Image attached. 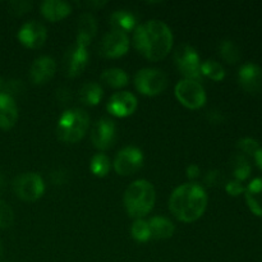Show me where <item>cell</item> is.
<instances>
[{
    "mask_svg": "<svg viewBox=\"0 0 262 262\" xmlns=\"http://www.w3.org/2000/svg\"><path fill=\"white\" fill-rule=\"evenodd\" d=\"M133 43L138 53L151 61L165 58L173 46V33L168 25L158 19L147 20L137 26L133 33Z\"/></svg>",
    "mask_w": 262,
    "mask_h": 262,
    "instance_id": "1",
    "label": "cell"
},
{
    "mask_svg": "<svg viewBox=\"0 0 262 262\" xmlns=\"http://www.w3.org/2000/svg\"><path fill=\"white\" fill-rule=\"evenodd\" d=\"M207 207V194L202 186L186 183L176 188L169 199V210L178 220L193 223L204 215Z\"/></svg>",
    "mask_w": 262,
    "mask_h": 262,
    "instance_id": "2",
    "label": "cell"
},
{
    "mask_svg": "<svg viewBox=\"0 0 262 262\" xmlns=\"http://www.w3.org/2000/svg\"><path fill=\"white\" fill-rule=\"evenodd\" d=\"M155 200V188L146 179L135 181L124 192V207L128 215L135 219L146 216L152 210Z\"/></svg>",
    "mask_w": 262,
    "mask_h": 262,
    "instance_id": "3",
    "label": "cell"
},
{
    "mask_svg": "<svg viewBox=\"0 0 262 262\" xmlns=\"http://www.w3.org/2000/svg\"><path fill=\"white\" fill-rule=\"evenodd\" d=\"M90 127V115L86 110L72 107L60 115L56 125L59 140L66 143H76L81 141Z\"/></svg>",
    "mask_w": 262,
    "mask_h": 262,
    "instance_id": "4",
    "label": "cell"
},
{
    "mask_svg": "<svg viewBox=\"0 0 262 262\" xmlns=\"http://www.w3.org/2000/svg\"><path fill=\"white\" fill-rule=\"evenodd\" d=\"M174 61L178 71L186 77V79L199 82L201 79V58L193 46L182 43L174 51Z\"/></svg>",
    "mask_w": 262,
    "mask_h": 262,
    "instance_id": "5",
    "label": "cell"
},
{
    "mask_svg": "<svg viewBox=\"0 0 262 262\" xmlns=\"http://www.w3.org/2000/svg\"><path fill=\"white\" fill-rule=\"evenodd\" d=\"M136 89L145 96H156L168 86L165 72L158 68H143L135 76Z\"/></svg>",
    "mask_w": 262,
    "mask_h": 262,
    "instance_id": "6",
    "label": "cell"
},
{
    "mask_svg": "<svg viewBox=\"0 0 262 262\" xmlns=\"http://www.w3.org/2000/svg\"><path fill=\"white\" fill-rule=\"evenodd\" d=\"M13 189L20 200L26 202L37 201L45 192V183L37 173H23L13 181Z\"/></svg>",
    "mask_w": 262,
    "mask_h": 262,
    "instance_id": "7",
    "label": "cell"
},
{
    "mask_svg": "<svg viewBox=\"0 0 262 262\" xmlns=\"http://www.w3.org/2000/svg\"><path fill=\"white\" fill-rule=\"evenodd\" d=\"M176 97L183 106L188 109H200L206 102V92L200 82L192 79H182L177 83Z\"/></svg>",
    "mask_w": 262,
    "mask_h": 262,
    "instance_id": "8",
    "label": "cell"
},
{
    "mask_svg": "<svg viewBox=\"0 0 262 262\" xmlns=\"http://www.w3.org/2000/svg\"><path fill=\"white\" fill-rule=\"evenodd\" d=\"M143 152L136 146H127L117 154L114 160V169L119 176H132L143 165Z\"/></svg>",
    "mask_w": 262,
    "mask_h": 262,
    "instance_id": "9",
    "label": "cell"
},
{
    "mask_svg": "<svg viewBox=\"0 0 262 262\" xmlns=\"http://www.w3.org/2000/svg\"><path fill=\"white\" fill-rule=\"evenodd\" d=\"M117 140V125L110 118H100L91 130V141L99 150L105 151L113 147Z\"/></svg>",
    "mask_w": 262,
    "mask_h": 262,
    "instance_id": "10",
    "label": "cell"
},
{
    "mask_svg": "<svg viewBox=\"0 0 262 262\" xmlns=\"http://www.w3.org/2000/svg\"><path fill=\"white\" fill-rule=\"evenodd\" d=\"M89 51L87 48L78 45V43H73L67 49L66 54H64L63 66L64 72L71 78H76V77L81 76L82 72L86 69L87 64H89Z\"/></svg>",
    "mask_w": 262,
    "mask_h": 262,
    "instance_id": "11",
    "label": "cell"
},
{
    "mask_svg": "<svg viewBox=\"0 0 262 262\" xmlns=\"http://www.w3.org/2000/svg\"><path fill=\"white\" fill-rule=\"evenodd\" d=\"M129 49V37L120 31H110L102 37L100 43V54L105 58L117 59L125 55Z\"/></svg>",
    "mask_w": 262,
    "mask_h": 262,
    "instance_id": "12",
    "label": "cell"
},
{
    "mask_svg": "<svg viewBox=\"0 0 262 262\" xmlns=\"http://www.w3.org/2000/svg\"><path fill=\"white\" fill-rule=\"evenodd\" d=\"M18 40L28 49H38L45 43L48 31L42 23L37 20H30L19 28L17 35Z\"/></svg>",
    "mask_w": 262,
    "mask_h": 262,
    "instance_id": "13",
    "label": "cell"
},
{
    "mask_svg": "<svg viewBox=\"0 0 262 262\" xmlns=\"http://www.w3.org/2000/svg\"><path fill=\"white\" fill-rule=\"evenodd\" d=\"M137 97L128 91L115 92L106 105L107 112L118 118H127L137 109Z\"/></svg>",
    "mask_w": 262,
    "mask_h": 262,
    "instance_id": "14",
    "label": "cell"
},
{
    "mask_svg": "<svg viewBox=\"0 0 262 262\" xmlns=\"http://www.w3.org/2000/svg\"><path fill=\"white\" fill-rule=\"evenodd\" d=\"M238 82L245 91L260 94L262 91V68L252 61L245 63L238 71Z\"/></svg>",
    "mask_w": 262,
    "mask_h": 262,
    "instance_id": "15",
    "label": "cell"
},
{
    "mask_svg": "<svg viewBox=\"0 0 262 262\" xmlns=\"http://www.w3.org/2000/svg\"><path fill=\"white\" fill-rule=\"evenodd\" d=\"M56 72V63L51 56H40L33 61L30 69L31 81L35 84H43L50 81Z\"/></svg>",
    "mask_w": 262,
    "mask_h": 262,
    "instance_id": "16",
    "label": "cell"
},
{
    "mask_svg": "<svg viewBox=\"0 0 262 262\" xmlns=\"http://www.w3.org/2000/svg\"><path fill=\"white\" fill-rule=\"evenodd\" d=\"M97 32V22L91 13H83L79 15L77 25L76 43L87 48L92 42Z\"/></svg>",
    "mask_w": 262,
    "mask_h": 262,
    "instance_id": "17",
    "label": "cell"
},
{
    "mask_svg": "<svg viewBox=\"0 0 262 262\" xmlns=\"http://www.w3.org/2000/svg\"><path fill=\"white\" fill-rule=\"evenodd\" d=\"M18 119V107L13 96L0 94V128L10 129Z\"/></svg>",
    "mask_w": 262,
    "mask_h": 262,
    "instance_id": "18",
    "label": "cell"
},
{
    "mask_svg": "<svg viewBox=\"0 0 262 262\" xmlns=\"http://www.w3.org/2000/svg\"><path fill=\"white\" fill-rule=\"evenodd\" d=\"M109 23L113 30L120 32H130L137 28V17L129 9H118L112 13L109 18Z\"/></svg>",
    "mask_w": 262,
    "mask_h": 262,
    "instance_id": "19",
    "label": "cell"
},
{
    "mask_svg": "<svg viewBox=\"0 0 262 262\" xmlns=\"http://www.w3.org/2000/svg\"><path fill=\"white\" fill-rule=\"evenodd\" d=\"M40 8L43 17L51 22H58V20L64 19L72 12L71 4L63 2V0H45Z\"/></svg>",
    "mask_w": 262,
    "mask_h": 262,
    "instance_id": "20",
    "label": "cell"
},
{
    "mask_svg": "<svg viewBox=\"0 0 262 262\" xmlns=\"http://www.w3.org/2000/svg\"><path fill=\"white\" fill-rule=\"evenodd\" d=\"M245 196L251 211L257 216H262V177L250 182L245 189Z\"/></svg>",
    "mask_w": 262,
    "mask_h": 262,
    "instance_id": "21",
    "label": "cell"
},
{
    "mask_svg": "<svg viewBox=\"0 0 262 262\" xmlns=\"http://www.w3.org/2000/svg\"><path fill=\"white\" fill-rule=\"evenodd\" d=\"M151 230V238L154 239H168L173 237L176 227L169 219L164 216H154L148 222Z\"/></svg>",
    "mask_w": 262,
    "mask_h": 262,
    "instance_id": "22",
    "label": "cell"
},
{
    "mask_svg": "<svg viewBox=\"0 0 262 262\" xmlns=\"http://www.w3.org/2000/svg\"><path fill=\"white\" fill-rule=\"evenodd\" d=\"M102 87L96 82H87L79 89L78 99L87 106H96L102 99Z\"/></svg>",
    "mask_w": 262,
    "mask_h": 262,
    "instance_id": "23",
    "label": "cell"
},
{
    "mask_svg": "<svg viewBox=\"0 0 262 262\" xmlns=\"http://www.w3.org/2000/svg\"><path fill=\"white\" fill-rule=\"evenodd\" d=\"M101 79L102 82H105L107 86L113 87V89H122V87L128 84L129 77H128V74L123 69L109 68L102 72Z\"/></svg>",
    "mask_w": 262,
    "mask_h": 262,
    "instance_id": "24",
    "label": "cell"
},
{
    "mask_svg": "<svg viewBox=\"0 0 262 262\" xmlns=\"http://www.w3.org/2000/svg\"><path fill=\"white\" fill-rule=\"evenodd\" d=\"M230 164H232L233 174H234L237 181L243 182L251 176L252 168H251V164L248 161L247 156L243 155V154H234L232 156Z\"/></svg>",
    "mask_w": 262,
    "mask_h": 262,
    "instance_id": "25",
    "label": "cell"
},
{
    "mask_svg": "<svg viewBox=\"0 0 262 262\" xmlns=\"http://www.w3.org/2000/svg\"><path fill=\"white\" fill-rule=\"evenodd\" d=\"M219 54L227 63L235 64L241 60V49L234 41L223 40L219 45Z\"/></svg>",
    "mask_w": 262,
    "mask_h": 262,
    "instance_id": "26",
    "label": "cell"
},
{
    "mask_svg": "<svg viewBox=\"0 0 262 262\" xmlns=\"http://www.w3.org/2000/svg\"><path fill=\"white\" fill-rule=\"evenodd\" d=\"M201 74L214 81H222L225 77V69L219 61L207 59L201 64Z\"/></svg>",
    "mask_w": 262,
    "mask_h": 262,
    "instance_id": "27",
    "label": "cell"
},
{
    "mask_svg": "<svg viewBox=\"0 0 262 262\" xmlns=\"http://www.w3.org/2000/svg\"><path fill=\"white\" fill-rule=\"evenodd\" d=\"M90 169L96 177H105L110 171V159L105 154L99 152L92 156Z\"/></svg>",
    "mask_w": 262,
    "mask_h": 262,
    "instance_id": "28",
    "label": "cell"
},
{
    "mask_svg": "<svg viewBox=\"0 0 262 262\" xmlns=\"http://www.w3.org/2000/svg\"><path fill=\"white\" fill-rule=\"evenodd\" d=\"M130 234L137 242H148L151 239V230L148 222L143 219H136V222L130 227Z\"/></svg>",
    "mask_w": 262,
    "mask_h": 262,
    "instance_id": "29",
    "label": "cell"
},
{
    "mask_svg": "<svg viewBox=\"0 0 262 262\" xmlns=\"http://www.w3.org/2000/svg\"><path fill=\"white\" fill-rule=\"evenodd\" d=\"M237 147L243 155L255 156V154L260 150V143L257 140L252 137H243L238 140Z\"/></svg>",
    "mask_w": 262,
    "mask_h": 262,
    "instance_id": "30",
    "label": "cell"
},
{
    "mask_svg": "<svg viewBox=\"0 0 262 262\" xmlns=\"http://www.w3.org/2000/svg\"><path fill=\"white\" fill-rule=\"evenodd\" d=\"M14 220V214L9 205L5 201L0 200V229L9 228Z\"/></svg>",
    "mask_w": 262,
    "mask_h": 262,
    "instance_id": "31",
    "label": "cell"
},
{
    "mask_svg": "<svg viewBox=\"0 0 262 262\" xmlns=\"http://www.w3.org/2000/svg\"><path fill=\"white\" fill-rule=\"evenodd\" d=\"M32 8V3L31 2H12L9 3L10 13L15 15H22L25 13L30 12Z\"/></svg>",
    "mask_w": 262,
    "mask_h": 262,
    "instance_id": "32",
    "label": "cell"
},
{
    "mask_svg": "<svg viewBox=\"0 0 262 262\" xmlns=\"http://www.w3.org/2000/svg\"><path fill=\"white\" fill-rule=\"evenodd\" d=\"M225 189H227V192L230 194V196H239V194H242L243 192H245L246 187L243 186V183L241 181L233 179V181L227 182V184H225Z\"/></svg>",
    "mask_w": 262,
    "mask_h": 262,
    "instance_id": "33",
    "label": "cell"
},
{
    "mask_svg": "<svg viewBox=\"0 0 262 262\" xmlns=\"http://www.w3.org/2000/svg\"><path fill=\"white\" fill-rule=\"evenodd\" d=\"M224 182V176L222 174L220 170H211L206 174L205 177V183L207 186H211V187H216L219 184H222Z\"/></svg>",
    "mask_w": 262,
    "mask_h": 262,
    "instance_id": "34",
    "label": "cell"
},
{
    "mask_svg": "<svg viewBox=\"0 0 262 262\" xmlns=\"http://www.w3.org/2000/svg\"><path fill=\"white\" fill-rule=\"evenodd\" d=\"M56 99H58V101H60L61 104H67L68 101H71V90L67 89V87H60V89H58V91H56Z\"/></svg>",
    "mask_w": 262,
    "mask_h": 262,
    "instance_id": "35",
    "label": "cell"
},
{
    "mask_svg": "<svg viewBox=\"0 0 262 262\" xmlns=\"http://www.w3.org/2000/svg\"><path fill=\"white\" fill-rule=\"evenodd\" d=\"M200 174H201V169H200V166L197 165V164H189V165L187 166V177H188L189 179L199 178Z\"/></svg>",
    "mask_w": 262,
    "mask_h": 262,
    "instance_id": "36",
    "label": "cell"
},
{
    "mask_svg": "<svg viewBox=\"0 0 262 262\" xmlns=\"http://www.w3.org/2000/svg\"><path fill=\"white\" fill-rule=\"evenodd\" d=\"M209 120L215 124H219L224 120V115L222 114V112H217V110H211L209 112Z\"/></svg>",
    "mask_w": 262,
    "mask_h": 262,
    "instance_id": "37",
    "label": "cell"
},
{
    "mask_svg": "<svg viewBox=\"0 0 262 262\" xmlns=\"http://www.w3.org/2000/svg\"><path fill=\"white\" fill-rule=\"evenodd\" d=\"M51 181H53L54 184L59 186V184H63L66 182V174L61 170H56L51 174Z\"/></svg>",
    "mask_w": 262,
    "mask_h": 262,
    "instance_id": "38",
    "label": "cell"
},
{
    "mask_svg": "<svg viewBox=\"0 0 262 262\" xmlns=\"http://www.w3.org/2000/svg\"><path fill=\"white\" fill-rule=\"evenodd\" d=\"M107 3L106 2H100V0H97V2H86L84 3V5H86V7H89V8H102V7H105V5H106Z\"/></svg>",
    "mask_w": 262,
    "mask_h": 262,
    "instance_id": "39",
    "label": "cell"
},
{
    "mask_svg": "<svg viewBox=\"0 0 262 262\" xmlns=\"http://www.w3.org/2000/svg\"><path fill=\"white\" fill-rule=\"evenodd\" d=\"M253 158H255V161H256V164H257L258 168L262 170V147H260V150L255 154V156H253Z\"/></svg>",
    "mask_w": 262,
    "mask_h": 262,
    "instance_id": "40",
    "label": "cell"
},
{
    "mask_svg": "<svg viewBox=\"0 0 262 262\" xmlns=\"http://www.w3.org/2000/svg\"><path fill=\"white\" fill-rule=\"evenodd\" d=\"M5 92V83L4 81H3V78L0 77V94H4Z\"/></svg>",
    "mask_w": 262,
    "mask_h": 262,
    "instance_id": "41",
    "label": "cell"
},
{
    "mask_svg": "<svg viewBox=\"0 0 262 262\" xmlns=\"http://www.w3.org/2000/svg\"><path fill=\"white\" fill-rule=\"evenodd\" d=\"M4 183H5L4 176H3V174H0V191H2V189L4 188Z\"/></svg>",
    "mask_w": 262,
    "mask_h": 262,
    "instance_id": "42",
    "label": "cell"
},
{
    "mask_svg": "<svg viewBox=\"0 0 262 262\" xmlns=\"http://www.w3.org/2000/svg\"><path fill=\"white\" fill-rule=\"evenodd\" d=\"M3 253V246H2V242H0V256H2Z\"/></svg>",
    "mask_w": 262,
    "mask_h": 262,
    "instance_id": "43",
    "label": "cell"
}]
</instances>
